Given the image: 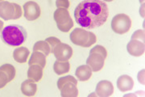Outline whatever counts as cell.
<instances>
[{"label": "cell", "mask_w": 145, "mask_h": 97, "mask_svg": "<svg viewBox=\"0 0 145 97\" xmlns=\"http://www.w3.org/2000/svg\"><path fill=\"white\" fill-rule=\"evenodd\" d=\"M108 16V7L100 0H83L74 11V18L78 24L88 29L103 25Z\"/></svg>", "instance_id": "1"}, {"label": "cell", "mask_w": 145, "mask_h": 97, "mask_svg": "<svg viewBox=\"0 0 145 97\" xmlns=\"http://www.w3.org/2000/svg\"><path fill=\"white\" fill-rule=\"evenodd\" d=\"M27 33L24 27L11 24L4 28L1 32V39L10 46H20L27 40Z\"/></svg>", "instance_id": "2"}, {"label": "cell", "mask_w": 145, "mask_h": 97, "mask_svg": "<svg viewBox=\"0 0 145 97\" xmlns=\"http://www.w3.org/2000/svg\"><path fill=\"white\" fill-rule=\"evenodd\" d=\"M70 41L74 45L88 48L96 43L97 37L93 32L85 30L82 28H77L70 33Z\"/></svg>", "instance_id": "3"}, {"label": "cell", "mask_w": 145, "mask_h": 97, "mask_svg": "<svg viewBox=\"0 0 145 97\" xmlns=\"http://www.w3.org/2000/svg\"><path fill=\"white\" fill-rule=\"evenodd\" d=\"M22 8L15 3L3 1L0 3V18L5 20H18L22 16Z\"/></svg>", "instance_id": "4"}, {"label": "cell", "mask_w": 145, "mask_h": 97, "mask_svg": "<svg viewBox=\"0 0 145 97\" xmlns=\"http://www.w3.org/2000/svg\"><path fill=\"white\" fill-rule=\"evenodd\" d=\"M54 20L57 23L58 29L63 32H68L73 27V21L68 9L57 8L53 14Z\"/></svg>", "instance_id": "5"}, {"label": "cell", "mask_w": 145, "mask_h": 97, "mask_svg": "<svg viewBox=\"0 0 145 97\" xmlns=\"http://www.w3.org/2000/svg\"><path fill=\"white\" fill-rule=\"evenodd\" d=\"M131 20L126 14L121 13L113 17L111 20V29L117 34L123 35L131 29Z\"/></svg>", "instance_id": "6"}, {"label": "cell", "mask_w": 145, "mask_h": 97, "mask_svg": "<svg viewBox=\"0 0 145 97\" xmlns=\"http://www.w3.org/2000/svg\"><path fill=\"white\" fill-rule=\"evenodd\" d=\"M52 53L57 61H67L72 56V49L68 44L60 42L54 47Z\"/></svg>", "instance_id": "7"}, {"label": "cell", "mask_w": 145, "mask_h": 97, "mask_svg": "<svg viewBox=\"0 0 145 97\" xmlns=\"http://www.w3.org/2000/svg\"><path fill=\"white\" fill-rule=\"evenodd\" d=\"M16 68L11 64H4L0 67V88H3L16 77Z\"/></svg>", "instance_id": "8"}, {"label": "cell", "mask_w": 145, "mask_h": 97, "mask_svg": "<svg viewBox=\"0 0 145 97\" xmlns=\"http://www.w3.org/2000/svg\"><path fill=\"white\" fill-rule=\"evenodd\" d=\"M23 7H24V15L27 20H36L40 16V7L36 2L28 1L24 4Z\"/></svg>", "instance_id": "9"}, {"label": "cell", "mask_w": 145, "mask_h": 97, "mask_svg": "<svg viewBox=\"0 0 145 97\" xmlns=\"http://www.w3.org/2000/svg\"><path fill=\"white\" fill-rule=\"evenodd\" d=\"M105 59L106 58L101 53L89 51V55L86 60V65H88L93 72L100 71L104 67Z\"/></svg>", "instance_id": "10"}, {"label": "cell", "mask_w": 145, "mask_h": 97, "mask_svg": "<svg viewBox=\"0 0 145 97\" xmlns=\"http://www.w3.org/2000/svg\"><path fill=\"white\" fill-rule=\"evenodd\" d=\"M127 50L131 56H142L144 53V42H142L141 41L136 39H131V41L127 43Z\"/></svg>", "instance_id": "11"}, {"label": "cell", "mask_w": 145, "mask_h": 97, "mask_svg": "<svg viewBox=\"0 0 145 97\" xmlns=\"http://www.w3.org/2000/svg\"><path fill=\"white\" fill-rule=\"evenodd\" d=\"M95 92L100 97H108L114 92V86L112 82L108 80H102L98 82Z\"/></svg>", "instance_id": "12"}, {"label": "cell", "mask_w": 145, "mask_h": 97, "mask_svg": "<svg viewBox=\"0 0 145 97\" xmlns=\"http://www.w3.org/2000/svg\"><path fill=\"white\" fill-rule=\"evenodd\" d=\"M134 87V80L129 75H123L118 78L117 79V87L120 92H129L132 90Z\"/></svg>", "instance_id": "13"}, {"label": "cell", "mask_w": 145, "mask_h": 97, "mask_svg": "<svg viewBox=\"0 0 145 97\" xmlns=\"http://www.w3.org/2000/svg\"><path fill=\"white\" fill-rule=\"evenodd\" d=\"M76 83L72 82H66L60 89L61 96L62 97H77L79 95Z\"/></svg>", "instance_id": "14"}, {"label": "cell", "mask_w": 145, "mask_h": 97, "mask_svg": "<svg viewBox=\"0 0 145 97\" xmlns=\"http://www.w3.org/2000/svg\"><path fill=\"white\" fill-rule=\"evenodd\" d=\"M93 71L88 65H82L78 67L75 72V75L78 78V79L81 82H85L89 80L92 76Z\"/></svg>", "instance_id": "15"}, {"label": "cell", "mask_w": 145, "mask_h": 97, "mask_svg": "<svg viewBox=\"0 0 145 97\" xmlns=\"http://www.w3.org/2000/svg\"><path fill=\"white\" fill-rule=\"evenodd\" d=\"M43 77V68L39 65H31L27 70V78L35 82L40 81Z\"/></svg>", "instance_id": "16"}, {"label": "cell", "mask_w": 145, "mask_h": 97, "mask_svg": "<svg viewBox=\"0 0 145 97\" xmlns=\"http://www.w3.org/2000/svg\"><path fill=\"white\" fill-rule=\"evenodd\" d=\"M37 91V85L34 81L31 79H27L22 82L21 84V92L27 96H35Z\"/></svg>", "instance_id": "17"}, {"label": "cell", "mask_w": 145, "mask_h": 97, "mask_svg": "<svg viewBox=\"0 0 145 97\" xmlns=\"http://www.w3.org/2000/svg\"><path fill=\"white\" fill-rule=\"evenodd\" d=\"M29 53H30V51L27 48L20 46V47L16 48L14 50L13 58L15 59V61L19 63H25L27 57L29 56Z\"/></svg>", "instance_id": "18"}, {"label": "cell", "mask_w": 145, "mask_h": 97, "mask_svg": "<svg viewBox=\"0 0 145 97\" xmlns=\"http://www.w3.org/2000/svg\"><path fill=\"white\" fill-rule=\"evenodd\" d=\"M46 57L43 53L39 51H33L31 54V58L28 61V65H39L42 68H44L46 66Z\"/></svg>", "instance_id": "19"}, {"label": "cell", "mask_w": 145, "mask_h": 97, "mask_svg": "<svg viewBox=\"0 0 145 97\" xmlns=\"http://www.w3.org/2000/svg\"><path fill=\"white\" fill-rule=\"evenodd\" d=\"M69 69H70V64L68 61H60L57 60L54 62L53 71L58 75H61L65 73H68L69 71Z\"/></svg>", "instance_id": "20"}, {"label": "cell", "mask_w": 145, "mask_h": 97, "mask_svg": "<svg viewBox=\"0 0 145 97\" xmlns=\"http://www.w3.org/2000/svg\"><path fill=\"white\" fill-rule=\"evenodd\" d=\"M33 51L41 52L45 56H48L51 53V49L46 41H39L33 46Z\"/></svg>", "instance_id": "21"}, {"label": "cell", "mask_w": 145, "mask_h": 97, "mask_svg": "<svg viewBox=\"0 0 145 97\" xmlns=\"http://www.w3.org/2000/svg\"><path fill=\"white\" fill-rule=\"evenodd\" d=\"M74 82V83H76V84H78V80L74 77L72 76V75H67V76L61 77V78H60L58 79V81H57V87H58V89L60 90L64 84H65L66 82Z\"/></svg>", "instance_id": "22"}, {"label": "cell", "mask_w": 145, "mask_h": 97, "mask_svg": "<svg viewBox=\"0 0 145 97\" xmlns=\"http://www.w3.org/2000/svg\"><path fill=\"white\" fill-rule=\"evenodd\" d=\"M45 41L48 43V45L50 46V49H51V53H52L53 51V49L54 47L57 46V44H59L60 42H61L60 39H58L55 36H50V37H48L45 39Z\"/></svg>", "instance_id": "23"}, {"label": "cell", "mask_w": 145, "mask_h": 97, "mask_svg": "<svg viewBox=\"0 0 145 97\" xmlns=\"http://www.w3.org/2000/svg\"><path fill=\"white\" fill-rule=\"evenodd\" d=\"M144 31L142 30V29L136 30L131 36V39H136V40L141 41L142 42H144Z\"/></svg>", "instance_id": "24"}, {"label": "cell", "mask_w": 145, "mask_h": 97, "mask_svg": "<svg viewBox=\"0 0 145 97\" xmlns=\"http://www.w3.org/2000/svg\"><path fill=\"white\" fill-rule=\"evenodd\" d=\"M90 51L99 53H101L102 55H103V57L105 58H106V57H107V51H106V49L104 48L103 46H95L93 49H90Z\"/></svg>", "instance_id": "25"}, {"label": "cell", "mask_w": 145, "mask_h": 97, "mask_svg": "<svg viewBox=\"0 0 145 97\" xmlns=\"http://www.w3.org/2000/svg\"><path fill=\"white\" fill-rule=\"evenodd\" d=\"M56 6L57 8H65L68 9L69 7V0H57L56 1Z\"/></svg>", "instance_id": "26"}, {"label": "cell", "mask_w": 145, "mask_h": 97, "mask_svg": "<svg viewBox=\"0 0 145 97\" xmlns=\"http://www.w3.org/2000/svg\"><path fill=\"white\" fill-rule=\"evenodd\" d=\"M138 80L141 84L144 85V70H142L140 71L138 75Z\"/></svg>", "instance_id": "27"}, {"label": "cell", "mask_w": 145, "mask_h": 97, "mask_svg": "<svg viewBox=\"0 0 145 97\" xmlns=\"http://www.w3.org/2000/svg\"><path fill=\"white\" fill-rule=\"evenodd\" d=\"M3 25H4L3 22L0 20V32H2V31H3Z\"/></svg>", "instance_id": "28"}, {"label": "cell", "mask_w": 145, "mask_h": 97, "mask_svg": "<svg viewBox=\"0 0 145 97\" xmlns=\"http://www.w3.org/2000/svg\"><path fill=\"white\" fill-rule=\"evenodd\" d=\"M90 96H97L96 92H95V93H91V94H89V97H90Z\"/></svg>", "instance_id": "29"}, {"label": "cell", "mask_w": 145, "mask_h": 97, "mask_svg": "<svg viewBox=\"0 0 145 97\" xmlns=\"http://www.w3.org/2000/svg\"><path fill=\"white\" fill-rule=\"evenodd\" d=\"M103 1H105V2H112L113 0H103Z\"/></svg>", "instance_id": "30"}, {"label": "cell", "mask_w": 145, "mask_h": 97, "mask_svg": "<svg viewBox=\"0 0 145 97\" xmlns=\"http://www.w3.org/2000/svg\"><path fill=\"white\" fill-rule=\"evenodd\" d=\"M3 0H0V3H1V2H3Z\"/></svg>", "instance_id": "31"}]
</instances>
